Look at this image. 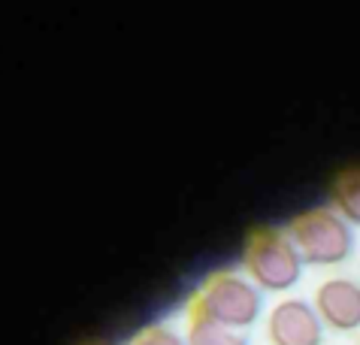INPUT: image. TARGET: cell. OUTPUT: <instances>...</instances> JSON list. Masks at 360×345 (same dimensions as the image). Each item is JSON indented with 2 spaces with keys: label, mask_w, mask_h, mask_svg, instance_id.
<instances>
[{
  "label": "cell",
  "mask_w": 360,
  "mask_h": 345,
  "mask_svg": "<svg viewBox=\"0 0 360 345\" xmlns=\"http://www.w3.org/2000/svg\"><path fill=\"white\" fill-rule=\"evenodd\" d=\"M188 309L200 312L203 318L221 324L227 330L243 333L261 318L264 312V291L255 285L245 272L236 270H215L203 279V285L188 300Z\"/></svg>",
  "instance_id": "6da1fadb"
},
{
  "label": "cell",
  "mask_w": 360,
  "mask_h": 345,
  "mask_svg": "<svg viewBox=\"0 0 360 345\" xmlns=\"http://www.w3.org/2000/svg\"><path fill=\"white\" fill-rule=\"evenodd\" d=\"M303 258L285 227L257 225L243 239V270L261 291L282 294L303 279Z\"/></svg>",
  "instance_id": "7a4b0ae2"
},
{
  "label": "cell",
  "mask_w": 360,
  "mask_h": 345,
  "mask_svg": "<svg viewBox=\"0 0 360 345\" xmlns=\"http://www.w3.org/2000/svg\"><path fill=\"white\" fill-rule=\"evenodd\" d=\"M285 230L306 267H339L354 251V227L333 206H309L297 212Z\"/></svg>",
  "instance_id": "3957f363"
},
{
  "label": "cell",
  "mask_w": 360,
  "mask_h": 345,
  "mask_svg": "<svg viewBox=\"0 0 360 345\" xmlns=\"http://www.w3.org/2000/svg\"><path fill=\"white\" fill-rule=\"evenodd\" d=\"M269 345H324V321L303 297L278 300L266 315Z\"/></svg>",
  "instance_id": "277c9868"
},
{
  "label": "cell",
  "mask_w": 360,
  "mask_h": 345,
  "mask_svg": "<svg viewBox=\"0 0 360 345\" xmlns=\"http://www.w3.org/2000/svg\"><path fill=\"white\" fill-rule=\"evenodd\" d=\"M312 306L324 327L336 333H360V282L352 276H330L315 288Z\"/></svg>",
  "instance_id": "5b68a950"
},
{
  "label": "cell",
  "mask_w": 360,
  "mask_h": 345,
  "mask_svg": "<svg viewBox=\"0 0 360 345\" xmlns=\"http://www.w3.org/2000/svg\"><path fill=\"white\" fill-rule=\"evenodd\" d=\"M330 206L352 227H360V164L342 167L330 182Z\"/></svg>",
  "instance_id": "8992f818"
},
{
  "label": "cell",
  "mask_w": 360,
  "mask_h": 345,
  "mask_svg": "<svg viewBox=\"0 0 360 345\" xmlns=\"http://www.w3.org/2000/svg\"><path fill=\"white\" fill-rule=\"evenodd\" d=\"M188 345H248V339L236 330H227L221 324L203 318L200 312L188 309V333H185Z\"/></svg>",
  "instance_id": "52a82bcc"
},
{
  "label": "cell",
  "mask_w": 360,
  "mask_h": 345,
  "mask_svg": "<svg viewBox=\"0 0 360 345\" xmlns=\"http://www.w3.org/2000/svg\"><path fill=\"white\" fill-rule=\"evenodd\" d=\"M131 345H188V342L173 327H167V324H148V327L134 333Z\"/></svg>",
  "instance_id": "ba28073f"
},
{
  "label": "cell",
  "mask_w": 360,
  "mask_h": 345,
  "mask_svg": "<svg viewBox=\"0 0 360 345\" xmlns=\"http://www.w3.org/2000/svg\"><path fill=\"white\" fill-rule=\"evenodd\" d=\"M76 345H112V342H106V339H82V342H76Z\"/></svg>",
  "instance_id": "9c48e42d"
},
{
  "label": "cell",
  "mask_w": 360,
  "mask_h": 345,
  "mask_svg": "<svg viewBox=\"0 0 360 345\" xmlns=\"http://www.w3.org/2000/svg\"><path fill=\"white\" fill-rule=\"evenodd\" d=\"M357 345H360V333H357Z\"/></svg>",
  "instance_id": "30bf717a"
}]
</instances>
